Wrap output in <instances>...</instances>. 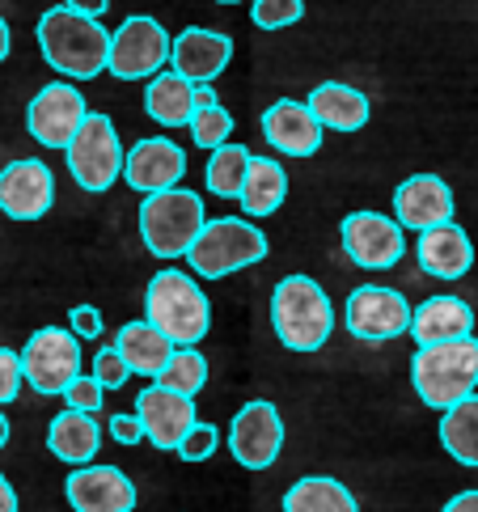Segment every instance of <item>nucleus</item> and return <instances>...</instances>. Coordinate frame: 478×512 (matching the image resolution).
<instances>
[{"label": "nucleus", "mask_w": 478, "mask_h": 512, "mask_svg": "<svg viewBox=\"0 0 478 512\" xmlns=\"http://www.w3.org/2000/svg\"><path fill=\"white\" fill-rule=\"evenodd\" d=\"M204 195L199 191H153L140 204V242L149 246L157 259H182L187 246L195 242V233L204 229Z\"/></svg>", "instance_id": "423d86ee"}, {"label": "nucleus", "mask_w": 478, "mask_h": 512, "mask_svg": "<svg viewBox=\"0 0 478 512\" xmlns=\"http://www.w3.org/2000/svg\"><path fill=\"white\" fill-rule=\"evenodd\" d=\"M22 356L9 352V347H0V407H9V402L17 398V390H22Z\"/></svg>", "instance_id": "e433bc0d"}, {"label": "nucleus", "mask_w": 478, "mask_h": 512, "mask_svg": "<svg viewBox=\"0 0 478 512\" xmlns=\"http://www.w3.org/2000/svg\"><path fill=\"white\" fill-rule=\"evenodd\" d=\"M170 64V34L157 17L132 13L127 22L110 34L106 51V72L115 81H149Z\"/></svg>", "instance_id": "6e6552de"}, {"label": "nucleus", "mask_w": 478, "mask_h": 512, "mask_svg": "<svg viewBox=\"0 0 478 512\" xmlns=\"http://www.w3.org/2000/svg\"><path fill=\"white\" fill-rule=\"evenodd\" d=\"M250 149L246 144H220V149H212L208 157V170H204V182L208 191L216 199H237V191H242V178H246V166H250Z\"/></svg>", "instance_id": "c756f323"}, {"label": "nucleus", "mask_w": 478, "mask_h": 512, "mask_svg": "<svg viewBox=\"0 0 478 512\" xmlns=\"http://www.w3.org/2000/svg\"><path fill=\"white\" fill-rule=\"evenodd\" d=\"M191 140L199 144V149H220V144H229V136H233V115L225 111V106H204V111H195L191 115Z\"/></svg>", "instance_id": "2f4dec72"}, {"label": "nucleus", "mask_w": 478, "mask_h": 512, "mask_svg": "<svg viewBox=\"0 0 478 512\" xmlns=\"http://www.w3.org/2000/svg\"><path fill=\"white\" fill-rule=\"evenodd\" d=\"M89 377H94L102 390H123L127 381H132V369H127V360L115 352V347H102V352L94 356V373Z\"/></svg>", "instance_id": "72a5a7b5"}, {"label": "nucleus", "mask_w": 478, "mask_h": 512, "mask_svg": "<svg viewBox=\"0 0 478 512\" xmlns=\"http://www.w3.org/2000/svg\"><path fill=\"white\" fill-rule=\"evenodd\" d=\"M309 111H314V119L322 123V132L330 127V132H360L364 123H369V111L373 102L369 94H360L356 85H343V81H322L314 94H309Z\"/></svg>", "instance_id": "5701e85b"}, {"label": "nucleus", "mask_w": 478, "mask_h": 512, "mask_svg": "<svg viewBox=\"0 0 478 512\" xmlns=\"http://www.w3.org/2000/svg\"><path fill=\"white\" fill-rule=\"evenodd\" d=\"M39 51L60 77L94 81L106 72L110 34L102 22H89V17H77L72 9L55 5L39 17Z\"/></svg>", "instance_id": "f257e3e1"}, {"label": "nucleus", "mask_w": 478, "mask_h": 512, "mask_svg": "<svg viewBox=\"0 0 478 512\" xmlns=\"http://www.w3.org/2000/svg\"><path fill=\"white\" fill-rule=\"evenodd\" d=\"M267 233L259 225L242 221V216H216V221H204V229L195 233V242L187 246L182 259L191 263L195 276L204 280H225L233 271L254 267L267 259Z\"/></svg>", "instance_id": "39448f33"}, {"label": "nucleus", "mask_w": 478, "mask_h": 512, "mask_svg": "<svg viewBox=\"0 0 478 512\" xmlns=\"http://www.w3.org/2000/svg\"><path fill=\"white\" fill-rule=\"evenodd\" d=\"M89 106L85 94L72 81H51L26 106V132L43 144V149H68V140L77 136V127L85 123Z\"/></svg>", "instance_id": "f8f14e48"}, {"label": "nucleus", "mask_w": 478, "mask_h": 512, "mask_svg": "<svg viewBox=\"0 0 478 512\" xmlns=\"http://www.w3.org/2000/svg\"><path fill=\"white\" fill-rule=\"evenodd\" d=\"M51 204H55V178L47 161L22 157L0 170V212L9 221H39V216L51 212Z\"/></svg>", "instance_id": "2eb2a0df"}, {"label": "nucleus", "mask_w": 478, "mask_h": 512, "mask_svg": "<svg viewBox=\"0 0 478 512\" xmlns=\"http://www.w3.org/2000/svg\"><path fill=\"white\" fill-rule=\"evenodd\" d=\"M440 445H445L453 462L478 470V394L440 411Z\"/></svg>", "instance_id": "c85d7f7f"}, {"label": "nucleus", "mask_w": 478, "mask_h": 512, "mask_svg": "<svg viewBox=\"0 0 478 512\" xmlns=\"http://www.w3.org/2000/svg\"><path fill=\"white\" fill-rule=\"evenodd\" d=\"M64 9H72L77 17H89V22H98V17H106L110 0H64Z\"/></svg>", "instance_id": "ea45409f"}, {"label": "nucleus", "mask_w": 478, "mask_h": 512, "mask_svg": "<svg viewBox=\"0 0 478 512\" xmlns=\"http://www.w3.org/2000/svg\"><path fill=\"white\" fill-rule=\"evenodd\" d=\"M288 199V174L275 157H250L246 166V178H242V191H237V204L250 221H259V216H271L280 212Z\"/></svg>", "instance_id": "393cba45"}, {"label": "nucleus", "mask_w": 478, "mask_h": 512, "mask_svg": "<svg viewBox=\"0 0 478 512\" xmlns=\"http://www.w3.org/2000/svg\"><path fill=\"white\" fill-rule=\"evenodd\" d=\"M445 512H478V487L474 491H457V496L445 504Z\"/></svg>", "instance_id": "a19ab883"}, {"label": "nucleus", "mask_w": 478, "mask_h": 512, "mask_svg": "<svg viewBox=\"0 0 478 512\" xmlns=\"http://www.w3.org/2000/svg\"><path fill=\"white\" fill-rule=\"evenodd\" d=\"M411 386L424 398V407L449 411L478 390V339H449V343H428L411 356Z\"/></svg>", "instance_id": "20e7f679"}, {"label": "nucleus", "mask_w": 478, "mask_h": 512, "mask_svg": "<svg viewBox=\"0 0 478 512\" xmlns=\"http://www.w3.org/2000/svg\"><path fill=\"white\" fill-rule=\"evenodd\" d=\"M407 335L419 347L466 339V335H474V309L462 297H428L424 305L411 309V331Z\"/></svg>", "instance_id": "4be33fe9"}, {"label": "nucleus", "mask_w": 478, "mask_h": 512, "mask_svg": "<svg viewBox=\"0 0 478 512\" xmlns=\"http://www.w3.org/2000/svg\"><path fill=\"white\" fill-rule=\"evenodd\" d=\"M216 5H242V0H216Z\"/></svg>", "instance_id": "49530a36"}, {"label": "nucleus", "mask_w": 478, "mask_h": 512, "mask_svg": "<svg viewBox=\"0 0 478 512\" xmlns=\"http://www.w3.org/2000/svg\"><path fill=\"white\" fill-rule=\"evenodd\" d=\"M343 322L364 343H390L411 331V301L398 288L360 284L343 305Z\"/></svg>", "instance_id": "9d476101"}, {"label": "nucleus", "mask_w": 478, "mask_h": 512, "mask_svg": "<svg viewBox=\"0 0 478 512\" xmlns=\"http://www.w3.org/2000/svg\"><path fill=\"white\" fill-rule=\"evenodd\" d=\"M17 356H22V377L39 394H64L68 381L81 377V339L68 326L34 331Z\"/></svg>", "instance_id": "1a4fd4ad"}, {"label": "nucleus", "mask_w": 478, "mask_h": 512, "mask_svg": "<svg viewBox=\"0 0 478 512\" xmlns=\"http://www.w3.org/2000/svg\"><path fill=\"white\" fill-rule=\"evenodd\" d=\"M60 398L68 402V411H85V415H94V411L102 407V402H106V390L98 386L94 377H72Z\"/></svg>", "instance_id": "c9c22d12"}, {"label": "nucleus", "mask_w": 478, "mask_h": 512, "mask_svg": "<svg viewBox=\"0 0 478 512\" xmlns=\"http://www.w3.org/2000/svg\"><path fill=\"white\" fill-rule=\"evenodd\" d=\"M64 161L81 191L102 195L115 187L123 178V144H119V132H115V123H110V115L89 111L85 123L77 127V136L68 140Z\"/></svg>", "instance_id": "0eeeda50"}, {"label": "nucleus", "mask_w": 478, "mask_h": 512, "mask_svg": "<svg viewBox=\"0 0 478 512\" xmlns=\"http://www.w3.org/2000/svg\"><path fill=\"white\" fill-rule=\"evenodd\" d=\"M106 432H110V436H115V441H119V445H127V449H132V445H140V441H144V428H140V419H136V411H132V415H110V424H106Z\"/></svg>", "instance_id": "58836bf2"}, {"label": "nucleus", "mask_w": 478, "mask_h": 512, "mask_svg": "<svg viewBox=\"0 0 478 512\" xmlns=\"http://www.w3.org/2000/svg\"><path fill=\"white\" fill-rule=\"evenodd\" d=\"M0 512H17V491L5 474H0Z\"/></svg>", "instance_id": "79ce46f5"}, {"label": "nucleus", "mask_w": 478, "mask_h": 512, "mask_svg": "<svg viewBox=\"0 0 478 512\" xmlns=\"http://www.w3.org/2000/svg\"><path fill=\"white\" fill-rule=\"evenodd\" d=\"M68 326H72V335H77V339H98L102 335V314L94 305H72Z\"/></svg>", "instance_id": "4c0bfd02"}, {"label": "nucleus", "mask_w": 478, "mask_h": 512, "mask_svg": "<svg viewBox=\"0 0 478 512\" xmlns=\"http://www.w3.org/2000/svg\"><path fill=\"white\" fill-rule=\"evenodd\" d=\"M284 449V419L275 402L254 398L229 424V453L242 470H267Z\"/></svg>", "instance_id": "ddd939ff"}, {"label": "nucleus", "mask_w": 478, "mask_h": 512, "mask_svg": "<svg viewBox=\"0 0 478 512\" xmlns=\"http://www.w3.org/2000/svg\"><path fill=\"white\" fill-rule=\"evenodd\" d=\"M144 322H153L174 347H195L212 326L208 292L187 271L161 267L144 288Z\"/></svg>", "instance_id": "f03ea898"}, {"label": "nucleus", "mask_w": 478, "mask_h": 512, "mask_svg": "<svg viewBox=\"0 0 478 512\" xmlns=\"http://www.w3.org/2000/svg\"><path fill=\"white\" fill-rule=\"evenodd\" d=\"M453 187L440 174H411L407 182H398L394 191V221L402 229L424 233L432 225L453 221Z\"/></svg>", "instance_id": "a211bd4d"}, {"label": "nucleus", "mask_w": 478, "mask_h": 512, "mask_svg": "<svg viewBox=\"0 0 478 512\" xmlns=\"http://www.w3.org/2000/svg\"><path fill=\"white\" fill-rule=\"evenodd\" d=\"M191 102H195V111H204V106H216V89H212V85H195Z\"/></svg>", "instance_id": "37998d69"}, {"label": "nucleus", "mask_w": 478, "mask_h": 512, "mask_svg": "<svg viewBox=\"0 0 478 512\" xmlns=\"http://www.w3.org/2000/svg\"><path fill=\"white\" fill-rule=\"evenodd\" d=\"M284 512H360L356 496L330 474H309L284 491Z\"/></svg>", "instance_id": "cd10ccee"}, {"label": "nucleus", "mask_w": 478, "mask_h": 512, "mask_svg": "<svg viewBox=\"0 0 478 512\" xmlns=\"http://www.w3.org/2000/svg\"><path fill=\"white\" fill-rule=\"evenodd\" d=\"M182 174H187V153L165 136L136 140L132 149H123V178H127V187L140 195L170 191L182 182Z\"/></svg>", "instance_id": "f3484780"}, {"label": "nucleus", "mask_w": 478, "mask_h": 512, "mask_svg": "<svg viewBox=\"0 0 478 512\" xmlns=\"http://www.w3.org/2000/svg\"><path fill=\"white\" fill-rule=\"evenodd\" d=\"M157 386L195 398L199 390L208 386V360L199 356L195 347H174V356L165 360V369H161V377H157Z\"/></svg>", "instance_id": "7c9ffc66"}, {"label": "nucleus", "mask_w": 478, "mask_h": 512, "mask_svg": "<svg viewBox=\"0 0 478 512\" xmlns=\"http://www.w3.org/2000/svg\"><path fill=\"white\" fill-rule=\"evenodd\" d=\"M322 136V123L297 98H280L263 111V140L284 157H314L322 149Z\"/></svg>", "instance_id": "aec40b11"}, {"label": "nucleus", "mask_w": 478, "mask_h": 512, "mask_svg": "<svg viewBox=\"0 0 478 512\" xmlns=\"http://www.w3.org/2000/svg\"><path fill=\"white\" fill-rule=\"evenodd\" d=\"M115 352L127 360V369L140 373V377H161L165 360L174 356V343L165 339L153 322H123L119 335H115Z\"/></svg>", "instance_id": "bb28decb"}, {"label": "nucleus", "mask_w": 478, "mask_h": 512, "mask_svg": "<svg viewBox=\"0 0 478 512\" xmlns=\"http://www.w3.org/2000/svg\"><path fill=\"white\" fill-rule=\"evenodd\" d=\"M301 13H305V0H254L250 22L259 30H284V26H297Z\"/></svg>", "instance_id": "473e14b6"}, {"label": "nucleus", "mask_w": 478, "mask_h": 512, "mask_svg": "<svg viewBox=\"0 0 478 512\" xmlns=\"http://www.w3.org/2000/svg\"><path fill=\"white\" fill-rule=\"evenodd\" d=\"M64 496L72 512H132L136 508V483L119 466H72L64 479Z\"/></svg>", "instance_id": "4468645a"}, {"label": "nucleus", "mask_w": 478, "mask_h": 512, "mask_svg": "<svg viewBox=\"0 0 478 512\" xmlns=\"http://www.w3.org/2000/svg\"><path fill=\"white\" fill-rule=\"evenodd\" d=\"M415 259L424 267V276L432 280H462L466 271L474 267V242L462 225H432L419 233Z\"/></svg>", "instance_id": "412c9836"}, {"label": "nucleus", "mask_w": 478, "mask_h": 512, "mask_svg": "<svg viewBox=\"0 0 478 512\" xmlns=\"http://www.w3.org/2000/svg\"><path fill=\"white\" fill-rule=\"evenodd\" d=\"M136 419H140V428H144V441H149L153 449H178L182 445V436H187L195 428V398L187 394H174V390H165V386H153L149 390H140L136 394Z\"/></svg>", "instance_id": "dca6fc26"}, {"label": "nucleus", "mask_w": 478, "mask_h": 512, "mask_svg": "<svg viewBox=\"0 0 478 512\" xmlns=\"http://www.w3.org/2000/svg\"><path fill=\"white\" fill-rule=\"evenodd\" d=\"M216 445H220L216 424H204V419H195V428L182 436L178 453H182V462H208V457L216 453Z\"/></svg>", "instance_id": "f704fd0d"}, {"label": "nucleus", "mask_w": 478, "mask_h": 512, "mask_svg": "<svg viewBox=\"0 0 478 512\" xmlns=\"http://www.w3.org/2000/svg\"><path fill=\"white\" fill-rule=\"evenodd\" d=\"M98 445H102V424L85 411L64 407L47 428V449L68 466H89L98 457Z\"/></svg>", "instance_id": "b1692460"}, {"label": "nucleus", "mask_w": 478, "mask_h": 512, "mask_svg": "<svg viewBox=\"0 0 478 512\" xmlns=\"http://www.w3.org/2000/svg\"><path fill=\"white\" fill-rule=\"evenodd\" d=\"M229 60H233V39L220 30L187 26L178 39H170V68L191 85H212L229 68Z\"/></svg>", "instance_id": "6ab92c4d"}, {"label": "nucleus", "mask_w": 478, "mask_h": 512, "mask_svg": "<svg viewBox=\"0 0 478 512\" xmlns=\"http://www.w3.org/2000/svg\"><path fill=\"white\" fill-rule=\"evenodd\" d=\"M339 237H343L347 259L364 271H390L407 254V229L394 216H381V212H347Z\"/></svg>", "instance_id": "9b49d317"}, {"label": "nucleus", "mask_w": 478, "mask_h": 512, "mask_svg": "<svg viewBox=\"0 0 478 512\" xmlns=\"http://www.w3.org/2000/svg\"><path fill=\"white\" fill-rule=\"evenodd\" d=\"M195 85L187 77H178L174 68H161L157 77H149V89H144V111H149V119L157 127H187L191 115H195Z\"/></svg>", "instance_id": "a878e982"}, {"label": "nucleus", "mask_w": 478, "mask_h": 512, "mask_svg": "<svg viewBox=\"0 0 478 512\" xmlns=\"http://www.w3.org/2000/svg\"><path fill=\"white\" fill-rule=\"evenodd\" d=\"M9 47H13V34H9V22L0 17V64L9 60Z\"/></svg>", "instance_id": "c03bdc74"}, {"label": "nucleus", "mask_w": 478, "mask_h": 512, "mask_svg": "<svg viewBox=\"0 0 478 512\" xmlns=\"http://www.w3.org/2000/svg\"><path fill=\"white\" fill-rule=\"evenodd\" d=\"M271 326L288 352H318L335 331V305L309 276H284L271 292Z\"/></svg>", "instance_id": "7ed1b4c3"}, {"label": "nucleus", "mask_w": 478, "mask_h": 512, "mask_svg": "<svg viewBox=\"0 0 478 512\" xmlns=\"http://www.w3.org/2000/svg\"><path fill=\"white\" fill-rule=\"evenodd\" d=\"M9 445V419H5V411H0V449Z\"/></svg>", "instance_id": "a18cd8bd"}]
</instances>
